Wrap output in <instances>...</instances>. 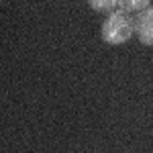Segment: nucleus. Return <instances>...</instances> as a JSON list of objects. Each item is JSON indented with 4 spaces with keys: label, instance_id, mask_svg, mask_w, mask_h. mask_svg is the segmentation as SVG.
<instances>
[{
    "label": "nucleus",
    "instance_id": "f257e3e1",
    "mask_svg": "<svg viewBox=\"0 0 153 153\" xmlns=\"http://www.w3.org/2000/svg\"><path fill=\"white\" fill-rule=\"evenodd\" d=\"M135 33V21L133 16L127 12H112L108 14V19L102 25V39L110 45H120V43H127Z\"/></svg>",
    "mask_w": 153,
    "mask_h": 153
},
{
    "label": "nucleus",
    "instance_id": "f03ea898",
    "mask_svg": "<svg viewBox=\"0 0 153 153\" xmlns=\"http://www.w3.org/2000/svg\"><path fill=\"white\" fill-rule=\"evenodd\" d=\"M135 33L143 45H153V6L137 14L135 19Z\"/></svg>",
    "mask_w": 153,
    "mask_h": 153
},
{
    "label": "nucleus",
    "instance_id": "7ed1b4c3",
    "mask_svg": "<svg viewBox=\"0 0 153 153\" xmlns=\"http://www.w3.org/2000/svg\"><path fill=\"white\" fill-rule=\"evenodd\" d=\"M149 8V2L147 0H123V2H118V10L120 12H143Z\"/></svg>",
    "mask_w": 153,
    "mask_h": 153
},
{
    "label": "nucleus",
    "instance_id": "20e7f679",
    "mask_svg": "<svg viewBox=\"0 0 153 153\" xmlns=\"http://www.w3.org/2000/svg\"><path fill=\"white\" fill-rule=\"evenodd\" d=\"M90 6L94 10H110V14L118 10V2L112 0H90Z\"/></svg>",
    "mask_w": 153,
    "mask_h": 153
}]
</instances>
